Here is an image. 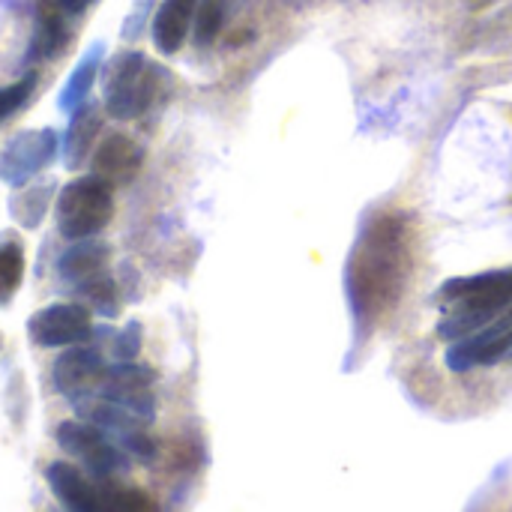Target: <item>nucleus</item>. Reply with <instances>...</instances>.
I'll use <instances>...</instances> for the list:
<instances>
[{
	"label": "nucleus",
	"instance_id": "4be33fe9",
	"mask_svg": "<svg viewBox=\"0 0 512 512\" xmlns=\"http://www.w3.org/2000/svg\"><path fill=\"white\" fill-rule=\"evenodd\" d=\"M33 87H36V75H24L21 81H15L9 87H0V120L9 117L12 111H18L30 99Z\"/></svg>",
	"mask_w": 512,
	"mask_h": 512
},
{
	"label": "nucleus",
	"instance_id": "0eeeda50",
	"mask_svg": "<svg viewBox=\"0 0 512 512\" xmlns=\"http://www.w3.org/2000/svg\"><path fill=\"white\" fill-rule=\"evenodd\" d=\"M507 354H512V306L504 309L495 321H489L483 330L459 339L447 351V366L453 372H468L474 366H492Z\"/></svg>",
	"mask_w": 512,
	"mask_h": 512
},
{
	"label": "nucleus",
	"instance_id": "1a4fd4ad",
	"mask_svg": "<svg viewBox=\"0 0 512 512\" xmlns=\"http://www.w3.org/2000/svg\"><path fill=\"white\" fill-rule=\"evenodd\" d=\"M105 372H108V366H105V360H102V354L96 348L72 345L54 363V387L63 396H69L72 402H78V399H87V396H93L99 390Z\"/></svg>",
	"mask_w": 512,
	"mask_h": 512
},
{
	"label": "nucleus",
	"instance_id": "2eb2a0df",
	"mask_svg": "<svg viewBox=\"0 0 512 512\" xmlns=\"http://www.w3.org/2000/svg\"><path fill=\"white\" fill-rule=\"evenodd\" d=\"M99 132V114L96 108L90 105H81L72 111V120H69V132H66V153H63V162L66 168H81L84 159L90 156L93 150V138Z\"/></svg>",
	"mask_w": 512,
	"mask_h": 512
},
{
	"label": "nucleus",
	"instance_id": "f3484780",
	"mask_svg": "<svg viewBox=\"0 0 512 512\" xmlns=\"http://www.w3.org/2000/svg\"><path fill=\"white\" fill-rule=\"evenodd\" d=\"M54 192V183H33L27 189H21L12 201H9V213L18 225L24 228H36L45 219L48 210V198Z\"/></svg>",
	"mask_w": 512,
	"mask_h": 512
},
{
	"label": "nucleus",
	"instance_id": "412c9836",
	"mask_svg": "<svg viewBox=\"0 0 512 512\" xmlns=\"http://www.w3.org/2000/svg\"><path fill=\"white\" fill-rule=\"evenodd\" d=\"M81 291L87 294V300L93 303L96 312H102L105 318H114V315H117L120 300H117V288H114V282H111L108 273H102V276H96L93 282L81 285Z\"/></svg>",
	"mask_w": 512,
	"mask_h": 512
},
{
	"label": "nucleus",
	"instance_id": "39448f33",
	"mask_svg": "<svg viewBox=\"0 0 512 512\" xmlns=\"http://www.w3.org/2000/svg\"><path fill=\"white\" fill-rule=\"evenodd\" d=\"M57 447L72 456L75 462H81L93 477L108 480L117 474H126L129 459L126 450L99 426L87 423V420H66L57 426Z\"/></svg>",
	"mask_w": 512,
	"mask_h": 512
},
{
	"label": "nucleus",
	"instance_id": "6ab92c4d",
	"mask_svg": "<svg viewBox=\"0 0 512 512\" xmlns=\"http://www.w3.org/2000/svg\"><path fill=\"white\" fill-rule=\"evenodd\" d=\"M102 512H150V501L138 489L102 483Z\"/></svg>",
	"mask_w": 512,
	"mask_h": 512
},
{
	"label": "nucleus",
	"instance_id": "5701e85b",
	"mask_svg": "<svg viewBox=\"0 0 512 512\" xmlns=\"http://www.w3.org/2000/svg\"><path fill=\"white\" fill-rule=\"evenodd\" d=\"M138 351H141V327L132 321V324H126L123 333L114 339V354H117V360L129 363V360L138 357Z\"/></svg>",
	"mask_w": 512,
	"mask_h": 512
},
{
	"label": "nucleus",
	"instance_id": "9b49d317",
	"mask_svg": "<svg viewBox=\"0 0 512 512\" xmlns=\"http://www.w3.org/2000/svg\"><path fill=\"white\" fill-rule=\"evenodd\" d=\"M141 165H144V150L126 135H108L93 153V177L105 180L108 186L132 183Z\"/></svg>",
	"mask_w": 512,
	"mask_h": 512
},
{
	"label": "nucleus",
	"instance_id": "ddd939ff",
	"mask_svg": "<svg viewBox=\"0 0 512 512\" xmlns=\"http://www.w3.org/2000/svg\"><path fill=\"white\" fill-rule=\"evenodd\" d=\"M108 264V246L105 243H75L60 255V276L75 282V285H87L96 276L105 273Z\"/></svg>",
	"mask_w": 512,
	"mask_h": 512
},
{
	"label": "nucleus",
	"instance_id": "a211bd4d",
	"mask_svg": "<svg viewBox=\"0 0 512 512\" xmlns=\"http://www.w3.org/2000/svg\"><path fill=\"white\" fill-rule=\"evenodd\" d=\"M24 279V249L15 240L0 243V306L12 300Z\"/></svg>",
	"mask_w": 512,
	"mask_h": 512
},
{
	"label": "nucleus",
	"instance_id": "4468645a",
	"mask_svg": "<svg viewBox=\"0 0 512 512\" xmlns=\"http://www.w3.org/2000/svg\"><path fill=\"white\" fill-rule=\"evenodd\" d=\"M66 12L57 6V0H42L39 3V24L30 42L27 57L30 60H42V57H54L63 45H66Z\"/></svg>",
	"mask_w": 512,
	"mask_h": 512
},
{
	"label": "nucleus",
	"instance_id": "423d86ee",
	"mask_svg": "<svg viewBox=\"0 0 512 512\" xmlns=\"http://www.w3.org/2000/svg\"><path fill=\"white\" fill-rule=\"evenodd\" d=\"M90 333H93L90 312L78 303L45 306L27 321V336L39 348H72L87 342Z\"/></svg>",
	"mask_w": 512,
	"mask_h": 512
},
{
	"label": "nucleus",
	"instance_id": "9d476101",
	"mask_svg": "<svg viewBox=\"0 0 512 512\" xmlns=\"http://www.w3.org/2000/svg\"><path fill=\"white\" fill-rule=\"evenodd\" d=\"M51 495L66 512H102V483H93L72 462H51L45 468Z\"/></svg>",
	"mask_w": 512,
	"mask_h": 512
},
{
	"label": "nucleus",
	"instance_id": "20e7f679",
	"mask_svg": "<svg viewBox=\"0 0 512 512\" xmlns=\"http://www.w3.org/2000/svg\"><path fill=\"white\" fill-rule=\"evenodd\" d=\"M159 90V69L141 51H126L111 63L105 84V108L114 120H135L150 108Z\"/></svg>",
	"mask_w": 512,
	"mask_h": 512
},
{
	"label": "nucleus",
	"instance_id": "b1692460",
	"mask_svg": "<svg viewBox=\"0 0 512 512\" xmlns=\"http://www.w3.org/2000/svg\"><path fill=\"white\" fill-rule=\"evenodd\" d=\"M87 3H90V0H57V6H60L66 15H78Z\"/></svg>",
	"mask_w": 512,
	"mask_h": 512
},
{
	"label": "nucleus",
	"instance_id": "7ed1b4c3",
	"mask_svg": "<svg viewBox=\"0 0 512 512\" xmlns=\"http://www.w3.org/2000/svg\"><path fill=\"white\" fill-rule=\"evenodd\" d=\"M114 213L111 186L99 177L72 180L57 198V228L66 240H87L99 234Z\"/></svg>",
	"mask_w": 512,
	"mask_h": 512
},
{
	"label": "nucleus",
	"instance_id": "aec40b11",
	"mask_svg": "<svg viewBox=\"0 0 512 512\" xmlns=\"http://www.w3.org/2000/svg\"><path fill=\"white\" fill-rule=\"evenodd\" d=\"M225 21V6L222 0H204L195 12V42L198 45H210Z\"/></svg>",
	"mask_w": 512,
	"mask_h": 512
},
{
	"label": "nucleus",
	"instance_id": "6e6552de",
	"mask_svg": "<svg viewBox=\"0 0 512 512\" xmlns=\"http://www.w3.org/2000/svg\"><path fill=\"white\" fill-rule=\"evenodd\" d=\"M57 150V135L51 129L18 132L0 153V180L9 186H21L36 177L45 165H51Z\"/></svg>",
	"mask_w": 512,
	"mask_h": 512
},
{
	"label": "nucleus",
	"instance_id": "dca6fc26",
	"mask_svg": "<svg viewBox=\"0 0 512 512\" xmlns=\"http://www.w3.org/2000/svg\"><path fill=\"white\" fill-rule=\"evenodd\" d=\"M99 60H102V45L90 48L87 57L75 66V72L69 75V81H66V87H63V93H60V108H63V111H75V108L84 105V99H87V93H90V87H93V81H96Z\"/></svg>",
	"mask_w": 512,
	"mask_h": 512
},
{
	"label": "nucleus",
	"instance_id": "f03ea898",
	"mask_svg": "<svg viewBox=\"0 0 512 512\" xmlns=\"http://www.w3.org/2000/svg\"><path fill=\"white\" fill-rule=\"evenodd\" d=\"M444 303H456V312L441 321L438 333L450 342H459L477 330H483L489 321H495L504 309L512 306V267L510 270H492L477 276L450 279L441 288Z\"/></svg>",
	"mask_w": 512,
	"mask_h": 512
},
{
	"label": "nucleus",
	"instance_id": "f8f14e48",
	"mask_svg": "<svg viewBox=\"0 0 512 512\" xmlns=\"http://www.w3.org/2000/svg\"><path fill=\"white\" fill-rule=\"evenodd\" d=\"M198 0H165L153 18V42L162 54H177L195 21Z\"/></svg>",
	"mask_w": 512,
	"mask_h": 512
},
{
	"label": "nucleus",
	"instance_id": "f257e3e1",
	"mask_svg": "<svg viewBox=\"0 0 512 512\" xmlns=\"http://www.w3.org/2000/svg\"><path fill=\"white\" fill-rule=\"evenodd\" d=\"M411 228L399 213L375 216L348 261V294L360 321L396 309L411 279Z\"/></svg>",
	"mask_w": 512,
	"mask_h": 512
}]
</instances>
